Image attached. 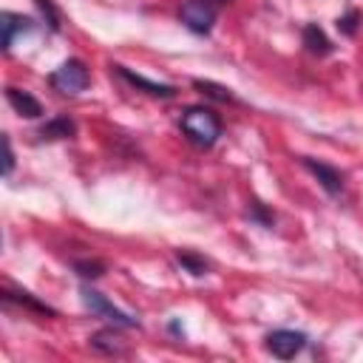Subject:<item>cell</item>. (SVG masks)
Wrapping results in <instances>:
<instances>
[{
  "instance_id": "6da1fadb",
  "label": "cell",
  "mask_w": 363,
  "mask_h": 363,
  "mask_svg": "<svg viewBox=\"0 0 363 363\" xmlns=\"http://www.w3.org/2000/svg\"><path fill=\"white\" fill-rule=\"evenodd\" d=\"M182 133L196 145V147H213L216 139L221 136V119L201 105H193L182 113Z\"/></svg>"
},
{
  "instance_id": "7a4b0ae2",
  "label": "cell",
  "mask_w": 363,
  "mask_h": 363,
  "mask_svg": "<svg viewBox=\"0 0 363 363\" xmlns=\"http://www.w3.org/2000/svg\"><path fill=\"white\" fill-rule=\"evenodd\" d=\"M227 3L230 0H184L182 9H179V20L193 34H210L221 6H227Z\"/></svg>"
},
{
  "instance_id": "3957f363",
  "label": "cell",
  "mask_w": 363,
  "mask_h": 363,
  "mask_svg": "<svg viewBox=\"0 0 363 363\" xmlns=\"http://www.w3.org/2000/svg\"><path fill=\"white\" fill-rule=\"evenodd\" d=\"M48 82H51L54 91H60V94H71V96H74V94H82V91L88 88L91 74H88V68H85L82 60H65L57 71H51Z\"/></svg>"
},
{
  "instance_id": "277c9868",
  "label": "cell",
  "mask_w": 363,
  "mask_h": 363,
  "mask_svg": "<svg viewBox=\"0 0 363 363\" xmlns=\"http://www.w3.org/2000/svg\"><path fill=\"white\" fill-rule=\"evenodd\" d=\"M82 303H85L94 315L111 320V323L119 326V329H130V326H136V318H130L128 312H122L119 306H113L102 292H96V289H91V286H82Z\"/></svg>"
},
{
  "instance_id": "5b68a950",
  "label": "cell",
  "mask_w": 363,
  "mask_h": 363,
  "mask_svg": "<svg viewBox=\"0 0 363 363\" xmlns=\"http://www.w3.org/2000/svg\"><path fill=\"white\" fill-rule=\"evenodd\" d=\"M303 346H306V335L295 332V329H275V332L267 335V352H272L281 360L295 357Z\"/></svg>"
},
{
  "instance_id": "8992f818",
  "label": "cell",
  "mask_w": 363,
  "mask_h": 363,
  "mask_svg": "<svg viewBox=\"0 0 363 363\" xmlns=\"http://www.w3.org/2000/svg\"><path fill=\"white\" fill-rule=\"evenodd\" d=\"M301 164L320 182V187H323L329 196H337V193L343 190V173H340L337 167H332V164H326V162H318V159H312V156H303Z\"/></svg>"
},
{
  "instance_id": "52a82bcc",
  "label": "cell",
  "mask_w": 363,
  "mask_h": 363,
  "mask_svg": "<svg viewBox=\"0 0 363 363\" xmlns=\"http://www.w3.org/2000/svg\"><path fill=\"white\" fill-rule=\"evenodd\" d=\"M113 71L128 82V85H133V88H139V91H145V94H150V96H162V99H170V96H176L179 91L173 88V85H164V82H153V79H147V77H142V74H133L130 68H125V65H113Z\"/></svg>"
},
{
  "instance_id": "ba28073f",
  "label": "cell",
  "mask_w": 363,
  "mask_h": 363,
  "mask_svg": "<svg viewBox=\"0 0 363 363\" xmlns=\"http://www.w3.org/2000/svg\"><path fill=\"white\" fill-rule=\"evenodd\" d=\"M34 28V20L31 17H23V14H14V11H3L0 14V31H3V51H11L17 34H26Z\"/></svg>"
},
{
  "instance_id": "9c48e42d",
  "label": "cell",
  "mask_w": 363,
  "mask_h": 363,
  "mask_svg": "<svg viewBox=\"0 0 363 363\" xmlns=\"http://www.w3.org/2000/svg\"><path fill=\"white\" fill-rule=\"evenodd\" d=\"M6 99H9V105H11L20 116H26V119H37V116H43V105H40L28 91L6 88Z\"/></svg>"
},
{
  "instance_id": "30bf717a",
  "label": "cell",
  "mask_w": 363,
  "mask_h": 363,
  "mask_svg": "<svg viewBox=\"0 0 363 363\" xmlns=\"http://www.w3.org/2000/svg\"><path fill=\"white\" fill-rule=\"evenodd\" d=\"M301 40H303L306 51L315 54V57H326V54H332V43H329V37H326L323 28L315 26V23H306V26H303Z\"/></svg>"
},
{
  "instance_id": "8fae6325",
  "label": "cell",
  "mask_w": 363,
  "mask_h": 363,
  "mask_svg": "<svg viewBox=\"0 0 363 363\" xmlns=\"http://www.w3.org/2000/svg\"><path fill=\"white\" fill-rule=\"evenodd\" d=\"M88 340H91V346H94L96 352H102V354H125V340H122L113 329H102V332L91 335Z\"/></svg>"
},
{
  "instance_id": "7c38bea8",
  "label": "cell",
  "mask_w": 363,
  "mask_h": 363,
  "mask_svg": "<svg viewBox=\"0 0 363 363\" xmlns=\"http://www.w3.org/2000/svg\"><path fill=\"white\" fill-rule=\"evenodd\" d=\"M74 133H77V125L68 116H54L40 128V139H71Z\"/></svg>"
},
{
  "instance_id": "4fadbf2b",
  "label": "cell",
  "mask_w": 363,
  "mask_h": 363,
  "mask_svg": "<svg viewBox=\"0 0 363 363\" xmlns=\"http://www.w3.org/2000/svg\"><path fill=\"white\" fill-rule=\"evenodd\" d=\"M193 88H196L199 94H204V96L216 99V102H233V99H235V96L230 94V88L216 85V82H210V79H193Z\"/></svg>"
},
{
  "instance_id": "5bb4252c",
  "label": "cell",
  "mask_w": 363,
  "mask_h": 363,
  "mask_svg": "<svg viewBox=\"0 0 363 363\" xmlns=\"http://www.w3.org/2000/svg\"><path fill=\"white\" fill-rule=\"evenodd\" d=\"M3 298H6V303H20V306H28V309H34V312H40V315H54V309H51V306H45V303L34 301L28 292L6 289V292H3Z\"/></svg>"
},
{
  "instance_id": "9a60e30c",
  "label": "cell",
  "mask_w": 363,
  "mask_h": 363,
  "mask_svg": "<svg viewBox=\"0 0 363 363\" xmlns=\"http://www.w3.org/2000/svg\"><path fill=\"white\" fill-rule=\"evenodd\" d=\"M176 261H179L190 275H204V272H207V261H204L201 255H196V252L179 250V252H176Z\"/></svg>"
},
{
  "instance_id": "2e32d148",
  "label": "cell",
  "mask_w": 363,
  "mask_h": 363,
  "mask_svg": "<svg viewBox=\"0 0 363 363\" xmlns=\"http://www.w3.org/2000/svg\"><path fill=\"white\" fill-rule=\"evenodd\" d=\"M357 26H360V11L357 9H349L343 17H337V31L346 34V37H354L357 34Z\"/></svg>"
},
{
  "instance_id": "e0dca14e",
  "label": "cell",
  "mask_w": 363,
  "mask_h": 363,
  "mask_svg": "<svg viewBox=\"0 0 363 363\" xmlns=\"http://www.w3.org/2000/svg\"><path fill=\"white\" fill-rule=\"evenodd\" d=\"M34 3H37L40 14L45 17L48 28H51V31H60V11H57V6H54L51 0H34Z\"/></svg>"
},
{
  "instance_id": "ac0fdd59",
  "label": "cell",
  "mask_w": 363,
  "mask_h": 363,
  "mask_svg": "<svg viewBox=\"0 0 363 363\" xmlns=\"http://www.w3.org/2000/svg\"><path fill=\"white\" fill-rule=\"evenodd\" d=\"M74 269L82 275V278H99L105 272V264L102 261H74Z\"/></svg>"
},
{
  "instance_id": "d6986e66",
  "label": "cell",
  "mask_w": 363,
  "mask_h": 363,
  "mask_svg": "<svg viewBox=\"0 0 363 363\" xmlns=\"http://www.w3.org/2000/svg\"><path fill=\"white\" fill-rule=\"evenodd\" d=\"M14 167V153H11V139L3 136V176H9Z\"/></svg>"
},
{
  "instance_id": "ffe728a7",
  "label": "cell",
  "mask_w": 363,
  "mask_h": 363,
  "mask_svg": "<svg viewBox=\"0 0 363 363\" xmlns=\"http://www.w3.org/2000/svg\"><path fill=\"white\" fill-rule=\"evenodd\" d=\"M250 218H252V221H261L264 227H272V213H267L261 204H252V210H250Z\"/></svg>"
}]
</instances>
